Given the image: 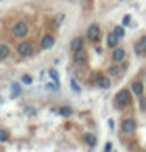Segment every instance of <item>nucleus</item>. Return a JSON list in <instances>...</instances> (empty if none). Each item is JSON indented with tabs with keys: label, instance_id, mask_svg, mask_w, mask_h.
Wrapping results in <instances>:
<instances>
[{
	"label": "nucleus",
	"instance_id": "nucleus-1",
	"mask_svg": "<svg viewBox=\"0 0 146 152\" xmlns=\"http://www.w3.org/2000/svg\"><path fill=\"white\" fill-rule=\"evenodd\" d=\"M27 33H29V27H27L25 22H16L13 27V35L16 38H24Z\"/></svg>",
	"mask_w": 146,
	"mask_h": 152
},
{
	"label": "nucleus",
	"instance_id": "nucleus-2",
	"mask_svg": "<svg viewBox=\"0 0 146 152\" xmlns=\"http://www.w3.org/2000/svg\"><path fill=\"white\" fill-rule=\"evenodd\" d=\"M129 102H131V94H129V91H126V89H123V91H120L116 94V104L118 105H127Z\"/></svg>",
	"mask_w": 146,
	"mask_h": 152
},
{
	"label": "nucleus",
	"instance_id": "nucleus-3",
	"mask_svg": "<svg viewBox=\"0 0 146 152\" xmlns=\"http://www.w3.org/2000/svg\"><path fill=\"white\" fill-rule=\"evenodd\" d=\"M18 52L22 55V57H30V55L33 53V47L30 42H22L18 46Z\"/></svg>",
	"mask_w": 146,
	"mask_h": 152
},
{
	"label": "nucleus",
	"instance_id": "nucleus-4",
	"mask_svg": "<svg viewBox=\"0 0 146 152\" xmlns=\"http://www.w3.org/2000/svg\"><path fill=\"white\" fill-rule=\"evenodd\" d=\"M88 39H91V41H98L99 39V25L98 24H93V25H90V28H88Z\"/></svg>",
	"mask_w": 146,
	"mask_h": 152
},
{
	"label": "nucleus",
	"instance_id": "nucleus-5",
	"mask_svg": "<svg viewBox=\"0 0 146 152\" xmlns=\"http://www.w3.org/2000/svg\"><path fill=\"white\" fill-rule=\"evenodd\" d=\"M74 61H76V64H83L87 61V57H85V50L80 49V50H77V52H74Z\"/></svg>",
	"mask_w": 146,
	"mask_h": 152
},
{
	"label": "nucleus",
	"instance_id": "nucleus-6",
	"mask_svg": "<svg viewBox=\"0 0 146 152\" xmlns=\"http://www.w3.org/2000/svg\"><path fill=\"white\" fill-rule=\"evenodd\" d=\"M135 121L134 119H126L124 122H123V130H124L126 133H132L134 130H135Z\"/></svg>",
	"mask_w": 146,
	"mask_h": 152
},
{
	"label": "nucleus",
	"instance_id": "nucleus-7",
	"mask_svg": "<svg viewBox=\"0 0 146 152\" xmlns=\"http://www.w3.org/2000/svg\"><path fill=\"white\" fill-rule=\"evenodd\" d=\"M80 49H83V38L77 36V38L72 39V42H71V50L72 52H77V50H80Z\"/></svg>",
	"mask_w": 146,
	"mask_h": 152
},
{
	"label": "nucleus",
	"instance_id": "nucleus-8",
	"mask_svg": "<svg viewBox=\"0 0 146 152\" xmlns=\"http://www.w3.org/2000/svg\"><path fill=\"white\" fill-rule=\"evenodd\" d=\"M118 39H120V38L116 36V33H115V31L109 33V35H107V46H109V47H116Z\"/></svg>",
	"mask_w": 146,
	"mask_h": 152
},
{
	"label": "nucleus",
	"instance_id": "nucleus-9",
	"mask_svg": "<svg viewBox=\"0 0 146 152\" xmlns=\"http://www.w3.org/2000/svg\"><path fill=\"white\" fill-rule=\"evenodd\" d=\"M41 46H43V49H50L54 46V38L50 35H46L43 38V41H41Z\"/></svg>",
	"mask_w": 146,
	"mask_h": 152
},
{
	"label": "nucleus",
	"instance_id": "nucleus-10",
	"mask_svg": "<svg viewBox=\"0 0 146 152\" xmlns=\"http://www.w3.org/2000/svg\"><path fill=\"white\" fill-rule=\"evenodd\" d=\"M83 140H85V143L90 146V148H94V146H96V137L91 135V133H85L83 135Z\"/></svg>",
	"mask_w": 146,
	"mask_h": 152
},
{
	"label": "nucleus",
	"instance_id": "nucleus-11",
	"mask_svg": "<svg viewBox=\"0 0 146 152\" xmlns=\"http://www.w3.org/2000/svg\"><path fill=\"white\" fill-rule=\"evenodd\" d=\"M132 91H134V94L142 96L143 94V85H142V82H134L132 83Z\"/></svg>",
	"mask_w": 146,
	"mask_h": 152
},
{
	"label": "nucleus",
	"instance_id": "nucleus-12",
	"mask_svg": "<svg viewBox=\"0 0 146 152\" xmlns=\"http://www.w3.org/2000/svg\"><path fill=\"white\" fill-rule=\"evenodd\" d=\"M98 85H99L101 88H104V89L110 88V80H109V77H98Z\"/></svg>",
	"mask_w": 146,
	"mask_h": 152
},
{
	"label": "nucleus",
	"instance_id": "nucleus-13",
	"mask_svg": "<svg viewBox=\"0 0 146 152\" xmlns=\"http://www.w3.org/2000/svg\"><path fill=\"white\" fill-rule=\"evenodd\" d=\"M10 57V47L5 44H0V60H5Z\"/></svg>",
	"mask_w": 146,
	"mask_h": 152
},
{
	"label": "nucleus",
	"instance_id": "nucleus-14",
	"mask_svg": "<svg viewBox=\"0 0 146 152\" xmlns=\"http://www.w3.org/2000/svg\"><path fill=\"white\" fill-rule=\"evenodd\" d=\"M124 55H126V52L123 49H116L113 52V60L115 61H123V60H124Z\"/></svg>",
	"mask_w": 146,
	"mask_h": 152
},
{
	"label": "nucleus",
	"instance_id": "nucleus-15",
	"mask_svg": "<svg viewBox=\"0 0 146 152\" xmlns=\"http://www.w3.org/2000/svg\"><path fill=\"white\" fill-rule=\"evenodd\" d=\"M109 74H110L112 77L120 75V74H121V67H120V66H110V67H109Z\"/></svg>",
	"mask_w": 146,
	"mask_h": 152
},
{
	"label": "nucleus",
	"instance_id": "nucleus-16",
	"mask_svg": "<svg viewBox=\"0 0 146 152\" xmlns=\"http://www.w3.org/2000/svg\"><path fill=\"white\" fill-rule=\"evenodd\" d=\"M60 115H61V116H65V118L71 116V115H72L71 107H61V108H60Z\"/></svg>",
	"mask_w": 146,
	"mask_h": 152
},
{
	"label": "nucleus",
	"instance_id": "nucleus-17",
	"mask_svg": "<svg viewBox=\"0 0 146 152\" xmlns=\"http://www.w3.org/2000/svg\"><path fill=\"white\" fill-rule=\"evenodd\" d=\"M113 31L116 33L118 38H123V36H124V27H121V25H116Z\"/></svg>",
	"mask_w": 146,
	"mask_h": 152
},
{
	"label": "nucleus",
	"instance_id": "nucleus-18",
	"mask_svg": "<svg viewBox=\"0 0 146 152\" xmlns=\"http://www.w3.org/2000/svg\"><path fill=\"white\" fill-rule=\"evenodd\" d=\"M11 89H13V94H11L13 97H18V96L21 94V86L18 85V83H14V85L11 86Z\"/></svg>",
	"mask_w": 146,
	"mask_h": 152
},
{
	"label": "nucleus",
	"instance_id": "nucleus-19",
	"mask_svg": "<svg viewBox=\"0 0 146 152\" xmlns=\"http://www.w3.org/2000/svg\"><path fill=\"white\" fill-rule=\"evenodd\" d=\"M49 75L52 77V80H54L55 83H58V80H60V77H58V74H57V71H55V69H50V72H49Z\"/></svg>",
	"mask_w": 146,
	"mask_h": 152
},
{
	"label": "nucleus",
	"instance_id": "nucleus-20",
	"mask_svg": "<svg viewBox=\"0 0 146 152\" xmlns=\"http://www.w3.org/2000/svg\"><path fill=\"white\" fill-rule=\"evenodd\" d=\"M140 49H142V52H146V36H143L142 39H140Z\"/></svg>",
	"mask_w": 146,
	"mask_h": 152
},
{
	"label": "nucleus",
	"instance_id": "nucleus-21",
	"mask_svg": "<svg viewBox=\"0 0 146 152\" xmlns=\"http://www.w3.org/2000/svg\"><path fill=\"white\" fill-rule=\"evenodd\" d=\"M7 140H8V133L0 129V141H7Z\"/></svg>",
	"mask_w": 146,
	"mask_h": 152
},
{
	"label": "nucleus",
	"instance_id": "nucleus-22",
	"mask_svg": "<svg viewBox=\"0 0 146 152\" xmlns=\"http://www.w3.org/2000/svg\"><path fill=\"white\" fill-rule=\"evenodd\" d=\"M71 88L74 89L76 93H80V88H79V85L76 83V80H71Z\"/></svg>",
	"mask_w": 146,
	"mask_h": 152
},
{
	"label": "nucleus",
	"instance_id": "nucleus-23",
	"mask_svg": "<svg viewBox=\"0 0 146 152\" xmlns=\"http://www.w3.org/2000/svg\"><path fill=\"white\" fill-rule=\"evenodd\" d=\"M22 82H24L25 85H30V83H32V77L30 75H24V77H22Z\"/></svg>",
	"mask_w": 146,
	"mask_h": 152
},
{
	"label": "nucleus",
	"instance_id": "nucleus-24",
	"mask_svg": "<svg viewBox=\"0 0 146 152\" xmlns=\"http://www.w3.org/2000/svg\"><path fill=\"white\" fill-rule=\"evenodd\" d=\"M123 24H124V25H129V24H131V16H124V19H123Z\"/></svg>",
	"mask_w": 146,
	"mask_h": 152
},
{
	"label": "nucleus",
	"instance_id": "nucleus-25",
	"mask_svg": "<svg viewBox=\"0 0 146 152\" xmlns=\"http://www.w3.org/2000/svg\"><path fill=\"white\" fill-rule=\"evenodd\" d=\"M63 18H65L63 14H60V16H57V24H61V22H63Z\"/></svg>",
	"mask_w": 146,
	"mask_h": 152
},
{
	"label": "nucleus",
	"instance_id": "nucleus-26",
	"mask_svg": "<svg viewBox=\"0 0 146 152\" xmlns=\"http://www.w3.org/2000/svg\"><path fill=\"white\" fill-rule=\"evenodd\" d=\"M140 105H142V110L146 108V99H142V102H140Z\"/></svg>",
	"mask_w": 146,
	"mask_h": 152
},
{
	"label": "nucleus",
	"instance_id": "nucleus-27",
	"mask_svg": "<svg viewBox=\"0 0 146 152\" xmlns=\"http://www.w3.org/2000/svg\"><path fill=\"white\" fill-rule=\"evenodd\" d=\"M135 52H137V53H142V49H140V44H138V42L135 44Z\"/></svg>",
	"mask_w": 146,
	"mask_h": 152
},
{
	"label": "nucleus",
	"instance_id": "nucleus-28",
	"mask_svg": "<svg viewBox=\"0 0 146 152\" xmlns=\"http://www.w3.org/2000/svg\"><path fill=\"white\" fill-rule=\"evenodd\" d=\"M105 151H112V143H107V144H105Z\"/></svg>",
	"mask_w": 146,
	"mask_h": 152
}]
</instances>
